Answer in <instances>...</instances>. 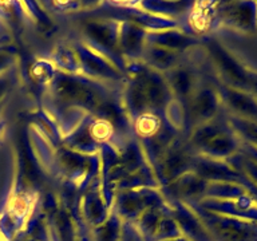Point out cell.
I'll list each match as a JSON object with an SVG mask.
<instances>
[{
	"label": "cell",
	"instance_id": "6da1fadb",
	"mask_svg": "<svg viewBox=\"0 0 257 241\" xmlns=\"http://www.w3.org/2000/svg\"><path fill=\"white\" fill-rule=\"evenodd\" d=\"M12 63V52L4 47H0V74L6 71Z\"/></svg>",
	"mask_w": 257,
	"mask_h": 241
},
{
	"label": "cell",
	"instance_id": "7a4b0ae2",
	"mask_svg": "<svg viewBox=\"0 0 257 241\" xmlns=\"http://www.w3.org/2000/svg\"><path fill=\"white\" fill-rule=\"evenodd\" d=\"M168 241H192V240H189V238H182V237H177V238H172V240H168Z\"/></svg>",
	"mask_w": 257,
	"mask_h": 241
},
{
	"label": "cell",
	"instance_id": "3957f363",
	"mask_svg": "<svg viewBox=\"0 0 257 241\" xmlns=\"http://www.w3.org/2000/svg\"><path fill=\"white\" fill-rule=\"evenodd\" d=\"M2 133H3V128H2V125H0V138H2Z\"/></svg>",
	"mask_w": 257,
	"mask_h": 241
}]
</instances>
